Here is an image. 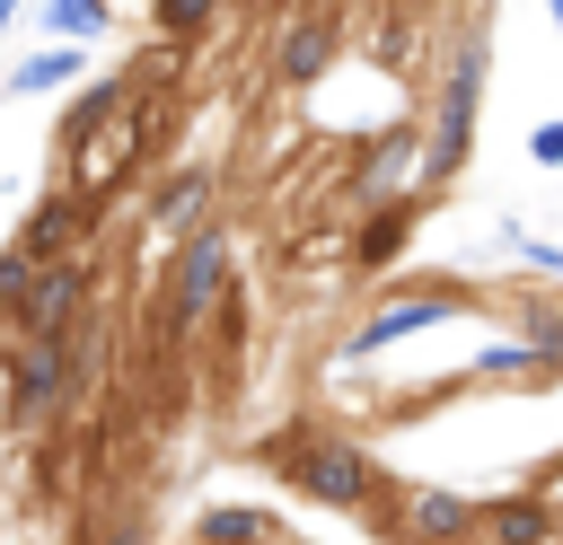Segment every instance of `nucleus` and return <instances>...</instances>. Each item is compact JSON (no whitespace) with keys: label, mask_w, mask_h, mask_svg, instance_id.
<instances>
[{"label":"nucleus","mask_w":563,"mask_h":545,"mask_svg":"<svg viewBox=\"0 0 563 545\" xmlns=\"http://www.w3.org/2000/svg\"><path fill=\"white\" fill-rule=\"evenodd\" d=\"M264 466L290 483V492H308L317 510H361V519H387V475L343 440V431H290V440H273L264 448Z\"/></svg>","instance_id":"nucleus-1"},{"label":"nucleus","mask_w":563,"mask_h":545,"mask_svg":"<svg viewBox=\"0 0 563 545\" xmlns=\"http://www.w3.org/2000/svg\"><path fill=\"white\" fill-rule=\"evenodd\" d=\"M229 299H238V237H229L220 220H202V229L176 246L167 281H158V343H167V352L194 343Z\"/></svg>","instance_id":"nucleus-2"},{"label":"nucleus","mask_w":563,"mask_h":545,"mask_svg":"<svg viewBox=\"0 0 563 545\" xmlns=\"http://www.w3.org/2000/svg\"><path fill=\"white\" fill-rule=\"evenodd\" d=\"M484 44L475 35H457L449 44V62H440V79H431V141H422V193H440V185H457V167L475 158V123H484Z\"/></svg>","instance_id":"nucleus-3"},{"label":"nucleus","mask_w":563,"mask_h":545,"mask_svg":"<svg viewBox=\"0 0 563 545\" xmlns=\"http://www.w3.org/2000/svg\"><path fill=\"white\" fill-rule=\"evenodd\" d=\"M466 308H475L466 281H413V290H387V299L343 334V360H378V352H396V343H413V334H440V325L466 316Z\"/></svg>","instance_id":"nucleus-4"},{"label":"nucleus","mask_w":563,"mask_h":545,"mask_svg":"<svg viewBox=\"0 0 563 545\" xmlns=\"http://www.w3.org/2000/svg\"><path fill=\"white\" fill-rule=\"evenodd\" d=\"M0 413H9L18 431L70 413V360H62V334H18V343H9V396H0Z\"/></svg>","instance_id":"nucleus-5"},{"label":"nucleus","mask_w":563,"mask_h":545,"mask_svg":"<svg viewBox=\"0 0 563 545\" xmlns=\"http://www.w3.org/2000/svg\"><path fill=\"white\" fill-rule=\"evenodd\" d=\"M97 229H106V202H97V193H79V185H44V193L26 202V220H18V246H26L35 264H62V255H88Z\"/></svg>","instance_id":"nucleus-6"},{"label":"nucleus","mask_w":563,"mask_h":545,"mask_svg":"<svg viewBox=\"0 0 563 545\" xmlns=\"http://www.w3.org/2000/svg\"><path fill=\"white\" fill-rule=\"evenodd\" d=\"M475 519H484V501H466L449 483H405L387 501V536L396 545H475Z\"/></svg>","instance_id":"nucleus-7"},{"label":"nucleus","mask_w":563,"mask_h":545,"mask_svg":"<svg viewBox=\"0 0 563 545\" xmlns=\"http://www.w3.org/2000/svg\"><path fill=\"white\" fill-rule=\"evenodd\" d=\"M334 53H343V18H334L325 0H308V9H290V18L273 26V79H282V88H317V79L334 70Z\"/></svg>","instance_id":"nucleus-8"},{"label":"nucleus","mask_w":563,"mask_h":545,"mask_svg":"<svg viewBox=\"0 0 563 545\" xmlns=\"http://www.w3.org/2000/svg\"><path fill=\"white\" fill-rule=\"evenodd\" d=\"M88 308H97V255H62V264L35 272V290H26V308L9 325L18 334H70Z\"/></svg>","instance_id":"nucleus-9"},{"label":"nucleus","mask_w":563,"mask_h":545,"mask_svg":"<svg viewBox=\"0 0 563 545\" xmlns=\"http://www.w3.org/2000/svg\"><path fill=\"white\" fill-rule=\"evenodd\" d=\"M413 229H422V193H378V211H369V220L352 229V272H369V281H387Z\"/></svg>","instance_id":"nucleus-10"},{"label":"nucleus","mask_w":563,"mask_h":545,"mask_svg":"<svg viewBox=\"0 0 563 545\" xmlns=\"http://www.w3.org/2000/svg\"><path fill=\"white\" fill-rule=\"evenodd\" d=\"M475 545H563V510L537 501L528 483L519 492H493L484 519H475Z\"/></svg>","instance_id":"nucleus-11"},{"label":"nucleus","mask_w":563,"mask_h":545,"mask_svg":"<svg viewBox=\"0 0 563 545\" xmlns=\"http://www.w3.org/2000/svg\"><path fill=\"white\" fill-rule=\"evenodd\" d=\"M88 79V44H35L18 70H9V97H62V88H79Z\"/></svg>","instance_id":"nucleus-12"},{"label":"nucleus","mask_w":563,"mask_h":545,"mask_svg":"<svg viewBox=\"0 0 563 545\" xmlns=\"http://www.w3.org/2000/svg\"><path fill=\"white\" fill-rule=\"evenodd\" d=\"M123 105H132V79H123V70H106V79H79V97L62 105V158H70L88 132H106Z\"/></svg>","instance_id":"nucleus-13"},{"label":"nucleus","mask_w":563,"mask_h":545,"mask_svg":"<svg viewBox=\"0 0 563 545\" xmlns=\"http://www.w3.org/2000/svg\"><path fill=\"white\" fill-rule=\"evenodd\" d=\"M194 545H290V536H282V519L255 510V501H211V510L194 519Z\"/></svg>","instance_id":"nucleus-14"},{"label":"nucleus","mask_w":563,"mask_h":545,"mask_svg":"<svg viewBox=\"0 0 563 545\" xmlns=\"http://www.w3.org/2000/svg\"><path fill=\"white\" fill-rule=\"evenodd\" d=\"M519 343L537 352L545 387L563 378V290H519Z\"/></svg>","instance_id":"nucleus-15"},{"label":"nucleus","mask_w":563,"mask_h":545,"mask_svg":"<svg viewBox=\"0 0 563 545\" xmlns=\"http://www.w3.org/2000/svg\"><path fill=\"white\" fill-rule=\"evenodd\" d=\"M466 387H545V369H537V352L519 334H501V343H484L466 360Z\"/></svg>","instance_id":"nucleus-16"},{"label":"nucleus","mask_w":563,"mask_h":545,"mask_svg":"<svg viewBox=\"0 0 563 545\" xmlns=\"http://www.w3.org/2000/svg\"><path fill=\"white\" fill-rule=\"evenodd\" d=\"M44 26L62 44H97V35H114V0H44Z\"/></svg>","instance_id":"nucleus-17"},{"label":"nucleus","mask_w":563,"mask_h":545,"mask_svg":"<svg viewBox=\"0 0 563 545\" xmlns=\"http://www.w3.org/2000/svg\"><path fill=\"white\" fill-rule=\"evenodd\" d=\"M220 9H229V0H150V26H158L167 44H202V35L220 26Z\"/></svg>","instance_id":"nucleus-18"},{"label":"nucleus","mask_w":563,"mask_h":545,"mask_svg":"<svg viewBox=\"0 0 563 545\" xmlns=\"http://www.w3.org/2000/svg\"><path fill=\"white\" fill-rule=\"evenodd\" d=\"M35 272H44V264H35V255H26L18 237H9V246H0V316H18V308H26V290H35Z\"/></svg>","instance_id":"nucleus-19"},{"label":"nucleus","mask_w":563,"mask_h":545,"mask_svg":"<svg viewBox=\"0 0 563 545\" xmlns=\"http://www.w3.org/2000/svg\"><path fill=\"white\" fill-rule=\"evenodd\" d=\"M493 237H501V246H510V255H528V264H537V272H554V281H563V246H545V237H528V229H510V220H501V229H493Z\"/></svg>","instance_id":"nucleus-20"},{"label":"nucleus","mask_w":563,"mask_h":545,"mask_svg":"<svg viewBox=\"0 0 563 545\" xmlns=\"http://www.w3.org/2000/svg\"><path fill=\"white\" fill-rule=\"evenodd\" d=\"M528 158H537V167H563V114H545V123L528 132Z\"/></svg>","instance_id":"nucleus-21"},{"label":"nucleus","mask_w":563,"mask_h":545,"mask_svg":"<svg viewBox=\"0 0 563 545\" xmlns=\"http://www.w3.org/2000/svg\"><path fill=\"white\" fill-rule=\"evenodd\" d=\"M528 492H537V501H554V510H563V457H545V466H537V475H528Z\"/></svg>","instance_id":"nucleus-22"},{"label":"nucleus","mask_w":563,"mask_h":545,"mask_svg":"<svg viewBox=\"0 0 563 545\" xmlns=\"http://www.w3.org/2000/svg\"><path fill=\"white\" fill-rule=\"evenodd\" d=\"M79 545H141V527H123V519H114V527H97V536H79Z\"/></svg>","instance_id":"nucleus-23"},{"label":"nucleus","mask_w":563,"mask_h":545,"mask_svg":"<svg viewBox=\"0 0 563 545\" xmlns=\"http://www.w3.org/2000/svg\"><path fill=\"white\" fill-rule=\"evenodd\" d=\"M18 9H26V0H0V35H9V26H18Z\"/></svg>","instance_id":"nucleus-24"},{"label":"nucleus","mask_w":563,"mask_h":545,"mask_svg":"<svg viewBox=\"0 0 563 545\" xmlns=\"http://www.w3.org/2000/svg\"><path fill=\"white\" fill-rule=\"evenodd\" d=\"M545 18H554V35H563V0H545Z\"/></svg>","instance_id":"nucleus-25"}]
</instances>
